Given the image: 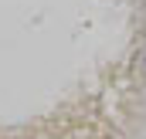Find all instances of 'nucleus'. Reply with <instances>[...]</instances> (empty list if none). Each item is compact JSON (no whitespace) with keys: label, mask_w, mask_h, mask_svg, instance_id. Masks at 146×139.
Returning <instances> with one entry per match:
<instances>
[{"label":"nucleus","mask_w":146,"mask_h":139,"mask_svg":"<svg viewBox=\"0 0 146 139\" xmlns=\"http://www.w3.org/2000/svg\"><path fill=\"white\" fill-rule=\"evenodd\" d=\"M143 65H146V54H143Z\"/></svg>","instance_id":"f257e3e1"}]
</instances>
